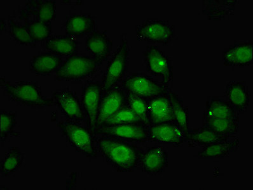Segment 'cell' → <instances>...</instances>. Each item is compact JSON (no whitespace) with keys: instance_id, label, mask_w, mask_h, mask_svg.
Here are the masks:
<instances>
[{"instance_id":"cell-1","label":"cell","mask_w":253,"mask_h":190,"mask_svg":"<svg viewBox=\"0 0 253 190\" xmlns=\"http://www.w3.org/2000/svg\"><path fill=\"white\" fill-rule=\"evenodd\" d=\"M97 145L102 158L119 172H134L144 151L132 142L105 136L97 139Z\"/></svg>"},{"instance_id":"cell-2","label":"cell","mask_w":253,"mask_h":190,"mask_svg":"<svg viewBox=\"0 0 253 190\" xmlns=\"http://www.w3.org/2000/svg\"><path fill=\"white\" fill-rule=\"evenodd\" d=\"M1 87L4 95L11 101L31 108L53 106L52 99L44 96L41 88L32 81H18L14 83L1 78Z\"/></svg>"},{"instance_id":"cell-3","label":"cell","mask_w":253,"mask_h":190,"mask_svg":"<svg viewBox=\"0 0 253 190\" xmlns=\"http://www.w3.org/2000/svg\"><path fill=\"white\" fill-rule=\"evenodd\" d=\"M60 131L66 141L77 152L86 158H95L97 157L96 136L87 127L73 121H61L57 124Z\"/></svg>"},{"instance_id":"cell-4","label":"cell","mask_w":253,"mask_h":190,"mask_svg":"<svg viewBox=\"0 0 253 190\" xmlns=\"http://www.w3.org/2000/svg\"><path fill=\"white\" fill-rule=\"evenodd\" d=\"M130 46L126 35L121 36V44L108 62L101 79L103 92L121 85L127 73Z\"/></svg>"},{"instance_id":"cell-5","label":"cell","mask_w":253,"mask_h":190,"mask_svg":"<svg viewBox=\"0 0 253 190\" xmlns=\"http://www.w3.org/2000/svg\"><path fill=\"white\" fill-rule=\"evenodd\" d=\"M100 65L89 56L75 55L69 57L55 71L57 81H81L92 77Z\"/></svg>"},{"instance_id":"cell-6","label":"cell","mask_w":253,"mask_h":190,"mask_svg":"<svg viewBox=\"0 0 253 190\" xmlns=\"http://www.w3.org/2000/svg\"><path fill=\"white\" fill-rule=\"evenodd\" d=\"M146 70L153 77L164 85L170 88L173 82V65L171 59L157 45H148L143 54Z\"/></svg>"},{"instance_id":"cell-7","label":"cell","mask_w":253,"mask_h":190,"mask_svg":"<svg viewBox=\"0 0 253 190\" xmlns=\"http://www.w3.org/2000/svg\"><path fill=\"white\" fill-rule=\"evenodd\" d=\"M121 85L125 92L147 100L171 90V88L164 85L154 77L141 72H133L126 76Z\"/></svg>"},{"instance_id":"cell-8","label":"cell","mask_w":253,"mask_h":190,"mask_svg":"<svg viewBox=\"0 0 253 190\" xmlns=\"http://www.w3.org/2000/svg\"><path fill=\"white\" fill-rule=\"evenodd\" d=\"M139 41L154 44L169 45L176 38L175 28L169 22L158 19H148L136 27Z\"/></svg>"},{"instance_id":"cell-9","label":"cell","mask_w":253,"mask_h":190,"mask_svg":"<svg viewBox=\"0 0 253 190\" xmlns=\"http://www.w3.org/2000/svg\"><path fill=\"white\" fill-rule=\"evenodd\" d=\"M103 90L101 82H90L82 90L81 104L85 116L86 127L96 136L97 119Z\"/></svg>"},{"instance_id":"cell-10","label":"cell","mask_w":253,"mask_h":190,"mask_svg":"<svg viewBox=\"0 0 253 190\" xmlns=\"http://www.w3.org/2000/svg\"><path fill=\"white\" fill-rule=\"evenodd\" d=\"M149 128L143 123L100 127L96 129V135L112 137L128 142L145 143L148 141Z\"/></svg>"},{"instance_id":"cell-11","label":"cell","mask_w":253,"mask_h":190,"mask_svg":"<svg viewBox=\"0 0 253 190\" xmlns=\"http://www.w3.org/2000/svg\"><path fill=\"white\" fill-rule=\"evenodd\" d=\"M51 99L53 106H56L68 121L78 123L85 121L81 101L73 91L68 88L56 90Z\"/></svg>"},{"instance_id":"cell-12","label":"cell","mask_w":253,"mask_h":190,"mask_svg":"<svg viewBox=\"0 0 253 190\" xmlns=\"http://www.w3.org/2000/svg\"><path fill=\"white\" fill-rule=\"evenodd\" d=\"M168 150L163 146L154 145L144 150L138 167L148 175H161L168 167Z\"/></svg>"},{"instance_id":"cell-13","label":"cell","mask_w":253,"mask_h":190,"mask_svg":"<svg viewBox=\"0 0 253 190\" xmlns=\"http://www.w3.org/2000/svg\"><path fill=\"white\" fill-rule=\"evenodd\" d=\"M126 105V92L121 85L104 92L97 116V128Z\"/></svg>"},{"instance_id":"cell-14","label":"cell","mask_w":253,"mask_h":190,"mask_svg":"<svg viewBox=\"0 0 253 190\" xmlns=\"http://www.w3.org/2000/svg\"><path fill=\"white\" fill-rule=\"evenodd\" d=\"M148 141L179 147L185 142V134L176 124H157L150 126Z\"/></svg>"},{"instance_id":"cell-15","label":"cell","mask_w":253,"mask_h":190,"mask_svg":"<svg viewBox=\"0 0 253 190\" xmlns=\"http://www.w3.org/2000/svg\"><path fill=\"white\" fill-rule=\"evenodd\" d=\"M253 41L237 42L222 52L224 65L243 68L253 64Z\"/></svg>"},{"instance_id":"cell-16","label":"cell","mask_w":253,"mask_h":190,"mask_svg":"<svg viewBox=\"0 0 253 190\" xmlns=\"http://www.w3.org/2000/svg\"><path fill=\"white\" fill-rule=\"evenodd\" d=\"M223 97L239 115L248 111L252 94L246 81H231L224 88Z\"/></svg>"},{"instance_id":"cell-17","label":"cell","mask_w":253,"mask_h":190,"mask_svg":"<svg viewBox=\"0 0 253 190\" xmlns=\"http://www.w3.org/2000/svg\"><path fill=\"white\" fill-rule=\"evenodd\" d=\"M169 92L148 100V115L151 125L157 124L177 125L176 119L173 113Z\"/></svg>"},{"instance_id":"cell-18","label":"cell","mask_w":253,"mask_h":190,"mask_svg":"<svg viewBox=\"0 0 253 190\" xmlns=\"http://www.w3.org/2000/svg\"><path fill=\"white\" fill-rule=\"evenodd\" d=\"M85 46L91 57L101 66L112 54L113 41L105 32L95 30L86 37Z\"/></svg>"},{"instance_id":"cell-19","label":"cell","mask_w":253,"mask_h":190,"mask_svg":"<svg viewBox=\"0 0 253 190\" xmlns=\"http://www.w3.org/2000/svg\"><path fill=\"white\" fill-rule=\"evenodd\" d=\"M23 19L34 17L44 23H51L56 18V2L53 0H30L26 1L25 10L21 11Z\"/></svg>"},{"instance_id":"cell-20","label":"cell","mask_w":253,"mask_h":190,"mask_svg":"<svg viewBox=\"0 0 253 190\" xmlns=\"http://www.w3.org/2000/svg\"><path fill=\"white\" fill-rule=\"evenodd\" d=\"M240 141L239 138L234 137L230 140L219 141L214 144L203 147L195 158L201 160H216L223 159L229 156L239 149Z\"/></svg>"},{"instance_id":"cell-21","label":"cell","mask_w":253,"mask_h":190,"mask_svg":"<svg viewBox=\"0 0 253 190\" xmlns=\"http://www.w3.org/2000/svg\"><path fill=\"white\" fill-rule=\"evenodd\" d=\"M236 0H204L202 12L209 21H224L234 15Z\"/></svg>"},{"instance_id":"cell-22","label":"cell","mask_w":253,"mask_h":190,"mask_svg":"<svg viewBox=\"0 0 253 190\" xmlns=\"http://www.w3.org/2000/svg\"><path fill=\"white\" fill-rule=\"evenodd\" d=\"M236 136L221 135L208 127L189 130L185 134V141L190 147H206L219 141L230 140Z\"/></svg>"},{"instance_id":"cell-23","label":"cell","mask_w":253,"mask_h":190,"mask_svg":"<svg viewBox=\"0 0 253 190\" xmlns=\"http://www.w3.org/2000/svg\"><path fill=\"white\" fill-rule=\"evenodd\" d=\"M203 116L212 119L239 118L236 110L223 96L208 97L206 101Z\"/></svg>"},{"instance_id":"cell-24","label":"cell","mask_w":253,"mask_h":190,"mask_svg":"<svg viewBox=\"0 0 253 190\" xmlns=\"http://www.w3.org/2000/svg\"><path fill=\"white\" fill-rule=\"evenodd\" d=\"M62 57L51 53L35 55L30 63V71L38 76H47L56 71L63 63Z\"/></svg>"},{"instance_id":"cell-25","label":"cell","mask_w":253,"mask_h":190,"mask_svg":"<svg viewBox=\"0 0 253 190\" xmlns=\"http://www.w3.org/2000/svg\"><path fill=\"white\" fill-rule=\"evenodd\" d=\"M96 23L92 15L76 14L71 15L64 24L66 35L73 37L90 34L95 30Z\"/></svg>"},{"instance_id":"cell-26","label":"cell","mask_w":253,"mask_h":190,"mask_svg":"<svg viewBox=\"0 0 253 190\" xmlns=\"http://www.w3.org/2000/svg\"><path fill=\"white\" fill-rule=\"evenodd\" d=\"M45 48L51 54L59 57H71L77 54L78 43L75 37L53 36L45 41Z\"/></svg>"},{"instance_id":"cell-27","label":"cell","mask_w":253,"mask_h":190,"mask_svg":"<svg viewBox=\"0 0 253 190\" xmlns=\"http://www.w3.org/2000/svg\"><path fill=\"white\" fill-rule=\"evenodd\" d=\"M203 126L221 135L235 136L239 132V118L212 119L203 116Z\"/></svg>"},{"instance_id":"cell-28","label":"cell","mask_w":253,"mask_h":190,"mask_svg":"<svg viewBox=\"0 0 253 190\" xmlns=\"http://www.w3.org/2000/svg\"><path fill=\"white\" fill-rule=\"evenodd\" d=\"M24 154L17 147H10L1 162L0 172L3 177H10L19 171L23 165Z\"/></svg>"},{"instance_id":"cell-29","label":"cell","mask_w":253,"mask_h":190,"mask_svg":"<svg viewBox=\"0 0 253 190\" xmlns=\"http://www.w3.org/2000/svg\"><path fill=\"white\" fill-rule=\"evenodd\" d=\"M169 95L177 125L186 134L190 130L188 108L184 104L183 99L172 89L169 92Z\"/></svg>"},{"instance_id":"cell-30","label":"cell","mask_w":253,"mask_h":190,"mask_svg":"<svg viewBox=\"0 0 253 190\" xmlns=\"http://www.w3.org/2000/svg\"><path fill=\"white\" fill-rule=\"evenodd\" d=\"M25 27L27 28L33 42L46 41L52 36V28L51 23H44L37 19H24Z\"/></svg>"},{"instance_id":"cell-31","label":"cell","mask_w":253,"mask_h":190,"mask_svg":"<svg viewBox=\"0 0 253 190\" xmlns=\"http://www.w3.org/2000/svg\"><path fill=\"white\" fill-rule=\"evenodd\" d=\"M126 105L145 125L150 127L151 123L148 115V100L136 95L126 92Z\"/></svg>"},{"instance_id":"cell-32","label":"cell","mask_w":253,"mask_h":190,"mask_svg":"<svg viewBox=\"0 0 253 190\" xmlns=\"http://www.w3.org/2000/svg\"><path fill=\"white\" fill-rule=\"evenodd\" d=\"M16 112L1 110V132L0 139L2 143L9 136H19L20 132L15 131L17 125Z\"/></svg>"},{"instance_id":"cell-33","label":"cell","mask_w":253,"mask_h":190,"mask_svg":"<svg viewBox=\"0 0 253 190\" xmlns=\"http://www.w3.org/2000/svg\"><path fill=\"white\" fill-rule=\"evenodd\" d=\"M132 123L144 124L130 109V108L126 105L113 116L108 119L101 127H112V126Z\"/></svg>"},{"instance_id":"cell-34","label":"cell","mask_w":253,"mask_h":190,"mask_svg":"<svg viewBox=\"0 0 253 190\" xmlns=\"http://www.w3.org/2000/svg\"><path fill=\"white\" fill-rule=\"evenodd\" d=\"M8 32L11 37L19 45L29 46L34 44L25 26L17 24L13 19L8 21Z\"/></svg>"}]
</instances>
